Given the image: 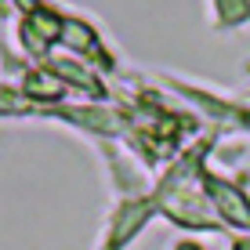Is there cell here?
Returning a JSON list of instances; mask_svg holds the SVG:
<instances>
[{
    "label": "cell",
    "instance_id": "3",
    "mask_svg": "<svg viewBox=\"0 0 250 250\" xmlns=\"http://www.w3.org/2000/svg\"><path fill=\"white\" fill-rule=\"evenodd\" d=\"M174 250H203V243H196V239H178Z\"/></svg>",
    "mask_w": 250,
    "mask_h": 250
},
{
    "label": "cell",
    "instance_id": "2",
    "mask_svg": "<svg viewBox=\"0 0 250 250\" xmlns=\"http://www.w3.org/2000/svg\"><path fill=\"white\" fill-rule=\"evenodd\" d=\"M207 192L214 196V203L221 207V214H225L232 225H250V203L236 192V188L221 185L218 178H207Z\"/></svg>",
    "mask_w": 250,
    "mask_h": 250
},
{
    "label": "cell",
    "instance_id": "1",
    "mask_svg": "<svg viewBox=\"0 0 250 250\" xmlns=\"http://www.w3.org/2000/svg\"><path fill=\"white\" fill-rule=\"evenodd\" d=\"M152 210H156V200H152V196H145V200H142V196L124 200L113 210V218H109V229H105V236H102L98 250H124L138 232L149 225Z\"/></svg>",
    "mask_w": 250,
    "mask_h": 250
}]
</instances>
